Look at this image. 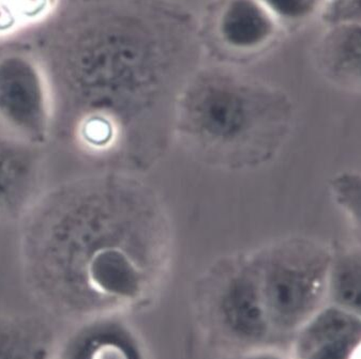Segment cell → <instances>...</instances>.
Instances as JSON below:
<instances>
[{"instance_id": "8", "label": "cell", "mask_w": 361, "mask_h": 359, "mask_svg": "<svg viewBox=\"0 0 361 359\" xmlns=\"http://www.w3.org/2000/svg\"><path fill=\"white\" fill-rule=\"evenodd\" d=\"M39 146L0 136V220L26 215L39 199Z\"/></svg>"}, {"instance_id": "17", "label": "cell", "mask_w": 361, "mask_h": 359, "mask_svg": "<svg viewBox=\"0 0 361 359\" xmlns=\"http://www.w3.org/2000/svg\"><path fill=\"white\" fill-rule=\"evenodd\" d=\"M22 18L16 0H0V34L11 32Z\"/></svg>"}, {"instance_id": "9", "label": "cell", "mask_w": 361, "mask_h": 359, "mask_svg": "<svg viewBox=\"0 0 361 359\" xmlns=\"http://www.w3.org/2000/svg\"><path fill=\"white\" fill-rule=\"evenodd\" d=\"M55 359H141L133 335L117 313L76 322L57 346Z\"/></svg>"}, {"instance_id": "13", "label": "cell", "mask_w": 361, "mask_h": 359, "mask_svg": "<svg viewBox=\"0 0 361 359\" xmlns=\"http://www.w3.org/2000/svg\"><path fill=\"white\" fill-rule=\"evenodd\" d=\"M326 304L360 315V253L348 251L329 262Z\"/></svg>"}, {"instance_id": "7", "label": "cell", "mask_w": 361, "mask_h": 359, "mask_svg": "<svg viewBox=\"0 0 361 359\" xmlns=\"http://www.w3.org/2000/svg\"><path fill=\"white\" fill-rule=\"evenodd\" d=\"M295 333L290 359H354L360 346V315L325 304Z\"/></svg>"}, {"instance_id": "1", "label": "cell", "mask_w": 361, "mask_h": 359, "mask_svg": "<svg viewBox=\"0 0 361 359\" xmlns=\"http://www.w3.org/2000/svg\"><path fill=\"white\" fill-rule=\"evenodd\" d=\"M128 189L113 175L78 180L27 212L25 277L47 310L76 323L117 313L143 295L146 274L133 251Z\"/></svg>"}, {"instance_id": "15", "label": "cell", "mask_w": 361, "mask_h": 359, "mask_svg": "<svg viewBox=\"0 0 361 359\" xmlns=\"http://www.w3.org/2000/svg\"><path fill=\"white\" fill-rule=\"evenodd\" d=\"M360 175L357 172H342L332 180L331 191L336 203L356 225L360 226Z\"/></svg>"}, {"instance_id": "18", "label": "cell", "mask_w": 361, "mask_h": 359, "mask_svg": "<svg viewBox=\"0 0 361 359\" xmlns=\"http://www.w3.org/2000/svg\"><path fill=\"white\" fill-rule=\"evenodd\" d=\"M241 359H288L279 353L271 352V351H257L245 355Z\"/></svg>"}, {"instance_id": "12", "label": "cell", "mask_w": 361, "mask_h": 359, "mask_svg": "<svg viewBox=\"0 0 361 359\" xmlns=\"http://www.w3.org/2000/svg\"><path fill=\"white\" fill-rule=\"evenodd\" d=\"M59 341L39 317L0 313V359H55Z\"/></svg>"}, {"instance_id": "4", "label": "cell", "mask_w": 361, "mask_h": 359, "mask_svg": "<svg viewBox=\"0 0 361 359\" xmlns=\"http://www.w3.org/2000/svg\"><path fill=\"white\" fill-rule=\"evenodd\" d=\"M329 262L303 251H286L257 271L272 331L296 332L326 304Z\"/></svg>"}, {"instance_id": "5", "label": "cell", "mask_w": 361, "mask_h": 359, "mask_svg": "<svg viewBox=\"0 0 361 359\" xmlns=\"http://www.w3.org/2000/svg\"><path fill=\"white\" fill-rule=\"evenodd\" d=\"M0 123L11 136L42 146L54 129V105L47 72L30 56L0 57Z\"/></svg>"}, {"instance_id": "2", "label": "cell", "mask_w": 361, "mask_h": 359, "mask_svg": "<svg viewBox=\"0 0 361 359\" xmlns=\"http://www.w3.org/2000/svg\"><path fill=\"white\" fill-rule=\"evenodd\" d=\"M103 28V42L82 43L49 82L54 119L78 144L105 153L134 117L199 55L194 16L171 0H137Z\"/></svg>"}, {"instance_id": "16", "label": "cell", "mask_w": 361, "mask_h": 359, "mask_svg": "<svg viewBox=\"0 0 361 359\" xmlns=\"http://www.w3.org/2000/svg\"><path fill=\"white\" fill-rule=\"evenodd\" d=\"M319 14L325 27L361 24V0H324Z\"/></svg>"}, {"instance_id": "14", "label": "cell", "mask_w": 361, "mask_h": 359, "mask_svg": "<svg viewBox=\"0 0 361 359\" xmlns=\"http://www.w3.org/2000/svg\"><path fill=\"white\" fill-rule=\"evenodd\" d=\"M286 28L300 26L317 15L324 0H259Z\"/></svg>"}, {"instance_id": "6", "label": "cell", "mask_w": 361, "mask_h": 359, "mask_svg": "<svg viewBox=\"0 0 361 359\" xmlns=\"http://www.w3.org/2000/svg\"><path fill=\"white\" fill-rule=\"evenodd\" d=\"M282 30L259 0H224L214 14L212 36L226 53L252 56L271 47Z\"/></svg>"}, {"instance_id": "11", "label": "cell", "mask_w": 361, "mask_h": 359, "mask_svg": "<svg viewBox=\"0 0 361 359\" xmlns=\"http://www.w3.org/2000/svg\"><path fill=\"white\" fill-rule=\"evenodd\" d=\"M317 51V63L327 77L344 86H359L361 24L325 27Z\"/></svg>"}, {"instance_id": "10", "label": "cell", "mask_w": 361, "mask_h": 359, "mask_svg": "<svg viewBox=\"0 0 361 359\" xmlns=\"http://www.w3.org/2000/svg\"><path fill=\"white\" fill-rule=\"evenodd\" d=\"M218 310L226 331L239 341L257 344L272 331L259 276L249 268L228 280L219 298Z\"/></svg>"}, {"instance_id": "3", "label": "cell", "mask_w": 361, "mask_h": 359, "mask_svg": "<svg viewBox=\"0 0 361 359\" xmlns=\"http://www.w3.org/2000/svg\"><path fill=\"white\" fill-rule=\"evenodd\" d=\"M268 94L263 87L221 71L199 74L183 96L185 121L200 138L218 144L240 141L257 125L255 111Z\"/></svg>"}]
</instances>
